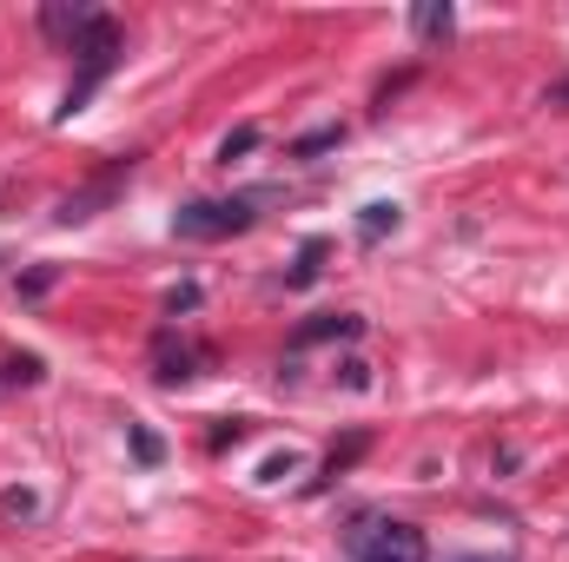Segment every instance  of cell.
I'll return each instance as SVG.
<instances>
[{"label":"cell","instance_id":"cell-1","mask_svg":"<svg viewBox=\"0 0 569 562\" xmlns=\"http://www.w3.org/2000/svg\"><path fill=\"white\" fill-rule=\"evenodd\" d=\"M67 53L80 60V73H73V87H67V100H60V113H53V120L87 113V100L100 93V80L120 67V20H113V13H93V20H87V33H80Z\"/></svg>","mask_w":569,"mask_h":562},{"label":"cell","instance_id":"cell-2","mask_svg":"<svg viewBox=\"0 0 569 562\" xmlns=\"http://www.w3.org/2000/svg\"><path fill=\"white\" fill-rule=\"evenodd\" d=\"M345 550H351V562H430L425 530L405 516H358Z\"/></svg>","mask_w":569,"mask_h":562},{"label":"cell","instance_id":"cell-3","mask_svg":"<svg viewBox=\"0 0 569 562\" xmlns=\"http://www.w3.org/2000/svg\"><path fill=\"white\" fill-rule=\"evenodd\" d=\"M259 225V199H192L172 212V239H239Z\"/></svg>","mask_w":569,"mask_h":562},{"label":"cell","instance_id":"cell-4","mask_svg":"<svg viewBox=\"0 0 569 562\" xmlns=\"http://www.w3.org/2000/svg\"><path fill=\"white\" fill-rule=\"evenodd\" d=\"M133 165H140V152H127V159H113V165H107V172H100V179H93L87 192H73V199H67V205H60L53 219H60V225H87V219H93V212H100V205H107V199L120 192V179H127Z\"/></svg>","mask_w":569,"mask_h":562},{"label":"cell","instance_id":"cell-5","mask_svg":"<svg viewBox=\"0 0 569 562\" xmlns=\"http://www.w3.org/2000/svg\"><path fill=\"white\" fill-rule=\"evenodd\" d=\"M192 364H199V351H192L186 338H172V331L152 338V378H159V384H186V378H199Z\"/></svg>","mask_w":569,"mask_h":562},{"label":"cell","instance_id":"cell-6","mask_svg":"<svg viewBox=\"0 0 569 562\" xmlns=\"http://www.w3.org/2000/svg\"><path fill=\"white\" fill-rule=\"evenodd\" d=\"M358 331H365V318H351V311H325V318L298 324L291 344H331V338H358Z\"/></svg>","mask_w":569,"mask_h":562},{"label":"cell","instance_id":"cell-7","mask_svg":"<svg viewBox=\"0 0 569 562\" xmlns=\"http://www.w3.org/2000/svg\"><path fill=\"white\" fill-rule=\"evenodd\" d=\"M411 27H418V40H450L457 13H450V0H425V7L411 13Z\"/></svg>","mask_w":569,"mask_h":562},{"label":"cell","instance_id":"cell-8","mask_svg":"<svg viewBox=\"0 0 569 562\" xmlns=\"http://www.w3.org/2000/svg\"><path fill=\"white\" fill-rule=\"evenodd\" d=\"M385 232H398V205H385V199H378V205H365V212H358V239H365V245H378Z\"/></svg>","mask_w":569,"mask_h":562},{"label":"cell","instance_id":"cell-9","mask_svg":"<svg viewBox=\"0 0 569 562\" xmlns=\"http://www.w3.org/2000/svg\"><path fill=\"white\" fill-rule=\"evenodd\" d=\"M259 140H266L259 127H239V133H226V140H219V159L232 165V159H246V152H259Z\"/></svg>","mask_w":569,"mask_h":562},{"label":"cell","instance_id":"cell-10","mask_svg":"<svg viewBox=\"0 0 569 562\" xmlns=\"http://www.w3.org/2000/svg\"><path fill=\"white\" fill-rule=\"evenodd\" d=\"M127 443H133V456H140L146 470H152V463H159V456H166V443H159V436H152V430H146V423H127Z\"/></svg>","mask_w":569,"mask_h":562},{"label":"cell","instance_id":"cell-11","mask_svg":"<svg viewBox=\"0 0 569 562\" xmlns=\"http://www.w3.org/2000/svg\"><path fill=\"white\" fill-rule=\"evenodd\" d=\"M338 140H345V127H318V133H305V140H291V159H311V152H331Z\"/></svg>","mask_w":569,"mask_h":562},{"label":"cell","instance_id":"cell-12","mask_svg":"<svg viewBox=\"0 0 569 562\" xmlns=\"http://www.w3.org/2000/svg\"><path fill=\"white\" fill-rule=\"evenodd\" d=\"M318 259H325V239H305V252H298V265H291V284L318 279Z\"/></svg>","mask_w":569,"mask_h":562},{"label":"cell","instance_id":"cell-13","mask_svg":"<svg viewBox=\"0 0 569 562\" xmlns=\"http://www.w3.org/2000/svg\"><path fill=\"white\" fill-rule=\"evenodd\" d=\"M53 279H60L53 265H40V272H27V279H20V298H47V291H53Z\"/></svg>","mask_w":569,"mask_h":562},{"label":"cell","instance_id":"cell-14","mask_svg":"<svg viewBox=\"0 0 569 562\" xmlns=\"http://www.w3.org/2000/svg\"><path fill=\"white\" fill-rule=\"evenodd\" d=\"M166 311H172V318H179V311H199V284H172V291H166Z\"/></svg>","mask_w":569,"mask_h":562},{"label":"cell","instance_id":"cell-15","mask_svg":"<svg viewBox=\"0 0 569 562\" xmlns=\"http://www.w3.org/2000/svg\"><path fill=\"white\" fill-rule=\"evenodd\" d=\"M7 378H20V384H40V358H13V371Z\"/></svg>","mask_w":569,"mask_h":562},{"label":"cell","instance_id":"cell-16","mask_svg":"<svg viewBox=\"0 0 569 562\" xmlns=\"http://www.w3.org/2000/svg\"><path fill=\"white\" fill-rule=\"evenodd\" d=\"M0 510H13V516H27V510H33V496H27V490H7V496H0Z\"/></svg>","mask_w":569,"mask_h":562},{"label":"cell","instance_id":"cell-17","mask_svg":"<svg viewBox=\"0 0 569 562\" xmlns=\"http://www.w3.org/2000/svg\"><path fill=\"white\" fill-rule=\"evenodd\" d=\"M291 470H298V456H272V463H266V483H279V476H291Z\"/></svg>","mask_w":569,"mask_h":562},{"label":"cell","instance_id":"cell-18","mask_svg":"<svg viewBox=\"0 0 569 562\" xmlns=\"http://www.w3.org/2000/svg\"><path fill=\"white\" fill-rule=\"evenodd\" d=\"M543 107H557V113H569V80H557V87L543 93Z\"/></svg>","mask_w":569,"mask_h":562},{"label":"cell","instance_id":"cell-19","mask_svg":"<svg viewBox=\"0 0 569 562\" xmlns=\"http://www.w3.org/2000/svg\"><path fill=\"white\" fill-rule=\"evenodd\" d=\"M463 562H510V556H463Z\"/></svg>","mask_w":569,"mask_h":562}]
</instances>
